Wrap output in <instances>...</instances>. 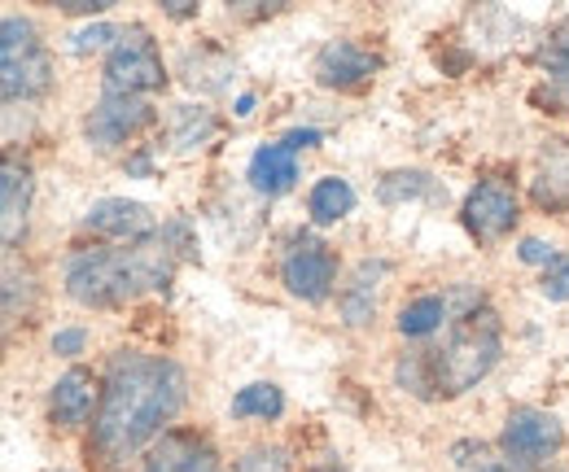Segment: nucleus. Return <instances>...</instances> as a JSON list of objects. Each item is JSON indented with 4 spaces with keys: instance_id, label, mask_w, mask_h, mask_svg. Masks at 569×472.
Wrapping results in <instances>:
<instances>
[{
    "instance_id": "6ab92c4d",
    "label": "nucleus",
    "mask_w": 569,
    "mask_h": 472,
    "mask_svg": "<svg viewBox=\"0 0 569 472\" xmlns=\"http://www.w3.org/2000/svg\"><path fill=\"white\" fill-rule=\"evenodd\" d=\"M214 128H219V123H214L211 110H202V106H180V110H176L171 140H176L180 153H193V149H202V144L211 140Z\"/></svg>"
},
{
    "instance_id": "1a4fd4ad",
    "label": "nucleus",
    "mask_w": 569,
    "mask_h": 472,
    "mask_svg": "<svg viewBox=\"0 0 569 472\" xmlns=\"http://www.w3.org/2000/svg\"><path fill=\"white\" fill-rule=\"evenodd\" d=\"M83 232H92L101 241H114V245H141L149 237H158V223H153L149 205L128 202V198H106V202L88 210Z\"/></svg>"
},
{
    "instance_id": "f257e3e1",
    "label": "nucleus",
    "mask_w": 569,
    "mask_h": 472,
    "mask_svg": "<svg viewBox=\"0 0 569 472\" xmlns=\"http://www.w3.org/2000/svg\"><path fill=\"white\" fill-rule=\"evenodd\" d=\"M180 406H184L180 363H171L162 354H137V350L114 354L97 420H92L88 455H97L101 469L114 472L119 464H128Z\"/></svg>"
},
{
    "instance_id": "cd10ccee",
    "label": "nucleus",
    "mask_w": 569,
    "mask_h": 472,
    "mask_svg": "<svg viewBox=\"0 0 569 472\" xmlns=\"http://www.w3.org/2000/svg\"><path fill=\"white\" fill-rule=\"evenodd\" d=\"M517 254H521V263H543V268L557 259V250H552V245H543V241H535V237H526Z\"/></svg>"
},
{
    "instance_id": "9d476101",
    "label": "nucleus",
    "mask_w": 569,
    "mask_h": 472,
    "mask_svg": "<svg viewBox=\"0 0 569 472\" xmlns=\"http://www.w3.org/2000/svg\"><path fill=\"white\" fill-rule=\"evenodd\" d=\"M149 123H153V110L144 106L141 97H106L88 114L83 132H88V140L97 149H114V144H123V140H132L137 132H144Z\"/></svg>"
},
{
    "instance_id": "0eeeda50",
    "label": "nucleus",
    "mask_w": 569,
    "mask_h": 472,
    "mask_svg": "<svg viewBox=\"0 0 569 472\" xmlns=\"http://www.w3.org/2000/svg\"><path fill=\"white\" fill-rule=\"evenodd\" d=\"M281 280L293 298H302V302H325L329 289H333V280H338V259H333V250H329L325 241L302 237V241H293V250L284 254Z\"/></svg>"
},
{
    "instance_id": "a878e982",
    "label": "nucleus",
    "mask_w": 569,
    "mask_h": 472,
    "mask_svg": "<svg viewBox=\"0 0 569 472\" xmlns=\"http://www.w3.org/2000/svg\"><path fill=\"white\" fill-rule=\"evenodd\" d=\"M539 289H543V298H548V302H569V259L566 254H557V259L543 268Z\"/></svg>"
},
{
    "instance_id": "ddd939ff",
    "label": "nucleus",
    "mask_w": 569,
    "mask_h": 472,
    "mask_svg": "<svg viewBox=\"0 0 569 472\" xmlns=\"http://www.w3.org/2000/svg\"><path fill=\"white\" fill-rule=\"evenodd\" d=\"M27 210H31V171L18 162L0 167V241L4 250L18 245L22 228H27Z\"/></svg>"
},
{
    "instance_id": "b1692460",
    "label": "nucleus",
    "mask_w": 569,
    "mask_h": 472,
    "mask_svg": "<svg viewBox=\"0 0 569 472\" xmlns=\"http://www.w3.org/2000/svg\"><path fill=\"white\" fill-rule=\"evenodd\" d=\"M451 455H456V469L460 472H508V464L496 460V451L487 442H460Z\"/></svg>"
},
{
    "instance_id": "423d86ee",
    "label": "nucleus",
    "mask_w": 569,
    "mask_h": 472,
    "mask_svg": "<svg viewBox=\"0 0 569 472\" xmlns=\"http://www.w3.org/2000/svg\"><path fill=\"white\" fill-rule=\"evenodd\" d=\"M162 79L167 70H162V53L153 36L144 27H128L106 58V97H141V92L162 88Z\"/></svg>"
},
{
    "instance_id": "9b49d317",
    "label": "nucleus",
    "mask_w": 569,
    "mask_h": 472,
    "mask_svg": "<svg viewBox=\"0 0 569 472\" xmlns=\"http://www.w3.org/2000/svg\"><path fill=\"white\" fill-rule=\"evenodd\" d=\"M144 472H223L214 446L193 429H171L144 455Z\"/></svg>"
},
{
    "instance_id": "bb28decb",
    "label": "nucleus",
    "mask_w": 569,
    "mask_h": 472,
    "mask_svg": "<svg viewBox=\"0 0 569 472\" xmlns=\"http://www.w3.org/2000/svg\"><path fill=\"white\" fill-rule=\"evenodd\" d=\"M119 36H123V31H114V27H106V22H97V27H88V31H79V36H74V53H88V49H101V44H110V49H114V44H119Z\"/></svg>"
},
{
    "instance_id": "393cba45",
    "label": "nucleus",
    "mask_w": 569,
    "mask_h": 472,
    "mask_svg": "<svg viewBox=\"0 0 569 472\" xmlns=\"http://www.w3.org/2000/svg\"><path fill=\"white\" fill-rule=\"evenodd\" d=\"M232 472H289V451L284 446H254L237 460Z\"/></svg>"
},
{
    "instance_id": "6e6552de",
    "label": "nucleus",
    "mask_w": 569,
    "mask_h": 472,
    "mask_svg": "<svg viewBox=\"0 0 569 472\" xmlns=\"http://www.w3.org/2000/svg\"><path fill=\"white\" fill-rule=\"evenodd\" d=\"M517 223V193L508 180H478L473 193L465 198V228L478 241H499Z\"/></svg>"
},
{
    "instance_id": "f8f14e48",
    "label": "nucleus",
    "mask_w": 569,
    "mask_h": 472,
    "mask_svg": "<svg viewBox=\"0 0 569 472\" xmlns=\"http://www.w3.org/2000/svg\"><path fill=\"white\" fill-rule=\"evenodd\" d=\"M377 67H381V58L368 53L356 40H329V44L320 49V58H316V79H320L325 88L351 92L359 83H368V79L377 74Z\"/></svg>"
},
{
    "instance_id": "7c9ffc66",
    "label": "nucleus",
    "mask_w": 569,
    "mask_h": 472,
    "mask_svg": "<svg viewBox=\"0 0 569 472\" xmlns=\"http://www.w3.org/2000/svg\"><path fill=\"white\" fill-rule=\"evenodd\" d=\"M62 9L67 13H106L110 0H62Z\"/></svg>"
},
{
    "instance_id": "4468645a",
    "label": "nucleus",
    "mask_w": 569,
    "mask_h": 472,
    "mask_svg": "<svg viewBox=\"0 0 569 472\" xmlns=\"http://www.w3.org/2000/svg\"><path fill=\"white\" fill-rule=\"evenodd\" d=\"M101 399V390H97V376L88 372V368H71L58 385H53V399H49V415H53V424H62V429H74V424H83L88 415H92V406Z\"/></svg>"
},
{
    "instance_id": "f03ea898",
    "label": "nucleus",
    "mask_w": 569,
    "mask_h": 472,
    "mask_svg": "<svg viewBox=\"0 0 569 472\" xmlns=\"http://www.w3.org/2000/svg\"><path fill=\"white\" fill-rule=\"evenodd\" d=\"M503 324L491 307H469L442 350H412L399 359V385L417 399H456L499 363Z\"/></svg>"
},
{
    "instance_id": "a211bd4d",
    "label": "nucleus",
    "mask_w": 569,
    "mask_h": 472,
    "mask_svg": "<svg viewBox=\"0 0 569 472\" xmlns=\"http://www.w3.org/2000/svg\"><path fill=\"white\" fill-rule=\"evenodd\" d=\"M307 210H311L316 223H338V219H347V214L356 210V189H351L347 180H338V175H325V180L311 189Z\"/></svg>"
},
{
    "instance_id": "4be33fe9",
    "label": "nucleus",
    "mask_w": 569,
    "mask_h": 472,
    "mask_svg": "<svg viewBox=\"0 0 569 472\" xmlns=\"http://www.w3.org/2000/svg\"><path fill=\"white\" fill-rule=\"evenodd\" d=\"M284 411V394L272 381H254L246 390H237L232 399V415H254V420H277Z\"/></svg>"
},
{
    "instance_id": "20e7f679",
    "label": "nucleus",
    "mask_w": 569,
    "mask_h": 472,
    "mask_svg": "<svg viewBox=\"0 0 569 472\" xmlns=\"http://www.w3.org/2000/svg\"><path fill=\"white\" fill-rule=\"evenodd\" d=\"M53 83V62L40 44V31L31 18L9 13L0 22V92L4 101H31L49 92Z\"/></svg>"
},
{
    "instance_id": "7ed1b4c3",
    "label": "nucleus",
    "mask_w": 569,
    "mask_h": 472,
    "mask_svg": "<svg viewBox=\"0 0 569 472\" xmlns=\"http://www.w3.org/2000/svg\"><path fill=\"white\" fill-rule=\"evenodd\" d=\"M176 259L162 228L132 250H79L67 263V293L79 307H123L144 289H167Z\"/></svg>"
},
{
    "instance_id": "c756f323",
    "label": "nucleus",
    "mask_w": 569,
    "mask_h": 472,
    "mask_svg": "<svg viewBox=\"0 0 569 472\" xmlns=\"http://www.w3.org/2000/svg\"><path fill=\"white\" fill-rule=\"evenodd\" d=\"M281 144L298 153V149H311V144H320V132H316V128H298V132L281 135Z\"/></svg>"
},
{
    "instance_id": "f3484780",
    "label": "nucleus",
    "mask_w": 569,
    "mask_h": 472,
    "mask_svg": "<svg viewBox=\"0 0 569 472\" xmlns=\"http://www.w3.org/2000/svg\"><path fill=\"white\" fill-rule=\"evenodd\" d=\"M535 202L548 210H566L569 205V140H552L543 149V167L535 180Z\"/></svg>"
},
{
    "instance_id": "2eb2a0df",
    "label": "nucleus",
    "mask_w": 569,
    "mask_h": 472,
    "mask_svg": "<svg viewBox=\"0 0 569 472\" xmlns=\"http://www.w3.org/2000/svg\"><path fill=\"white\" fill-rule=\"evenodd\" d=\"M293 180H298V153H293V149H284L281 140L254 149V158H250V184H254L259 193H268V198L289 193Z\"/></svg>"
},
{
    "instance_id": "2f4dec72",
    "label": "nucleus",
    "mask_w": 569,
    "mask_h": 472,
    "mask_svg": "<svg viewBox=\"0 0 569 472\" xmlns=\"http://www.w3.org/2000/svg\"><path fill=\"white\" fill-rule=\"evenodd\" d=\"M167 13H171V18H193L198 4H193V0H167Z\"/></svg>"
},
{
    "instance_id": "dca6fc26",
    "label": "nucleus",
    "mask_w": 569,
    "mask_h": 472,
    "mask_svg": "<svg viewBox=\"0 0 569 472\" xmlns=\"http://www.w3.org/2000/svg\"><path fill=\"white\" fill-rule=\"evenodd\" d=\"M381 275H386V263L377 259H368V263H359L356 275H351V284L342 289V298H338V307H342V320L359 329V324H368L372 320V311H377V293H381Z\"/></svg>"
},
{
    "instance_id": "39448f33",
    "label": "nucleus",
    "mask_w": 569,
    "mask_h": 472,
    "mask_svg": "<svg viewBox=\"0 0 569 472\" xmlns=\"http://www.w3.org/2000/svg\"><path fill=\"white\" fill-rule=\"evenodd\" d=\"M499 446H503L508 472H535V469H543V464L566 446V429H561V420H557L552 411H543V406H517V411L508 415V424H503Z\"/></svg>"
},
{
    "instance_id": "412c9836",
    "label": "nucleus",
    "mask_w": 569,
    "mask_h": 472,
    "mask_svg": "<svg viewBox=\"0 0 569 472\" xmlns=\"http://www.w3.org/2000/svg\"><path fill=\"white\" fill-rule=\"evenodd\" d=\"M377 198L390 205L421 202V198H438V184H433V175H426V171H390V175L381 180Z\"/></svg>"
},
{
    "instance_id": "c85d7f7f",
    "label": "nucleus",
    "mask_w": 569,
    "mask_h": 472,
    "mask_svg": "<svg viewBox=\"0 0 569 472\" xmlns=\"http://www.w3.org/2000/svg\"><path fill=\"white\" fill-rule=\"evenodd\" d=\"M83 329H62V333H58V338H53V350H58V354H79V350H83Z\"/></svg>"
},
{
    "instance_id": "5701e85b",
    "label": "nucleus",
    "mask_w": 569,
    "mask_h": 472,
    "mask_svg": "<svg viewBox=\"0 0 569 472\" xmlns=\"http://www.w3.org/2000/svg\"><path fill=\"white\" fill-rule=\"evenodd\" d=\"M543 70L557 79V83H569V18H561L552 31H548V44L539 53Z\"/></svg>"
},
{
    "instance_id": "473e14b6",
    "label": "nucleus",
    "mask_w": 569,
    "mask_h": 472,
    "mask_svg": "<svg viewBox=\"0 0 569 472\" xmlns=\"http://www.w3.org/2000/svg\"><path fill=\"white\" fill-rule=\"evenodd\" d=\"M237 114H241V119H246V114H254V97H250V92H246V97H237Z\"/></svg>"
},
{
    "instance_id": "aec40b11",
    "label": "nucleus",
    "mask_w": 569,
    "mask_h": 472,
    "mask_svg": "<svg viewBox=\"0 0 569 472\" xmlns=\"http://www.w3.org/2000/svg\"><path fill=\"white\" fill-rule=\"evenodd\" d=\"M442 320H447V298L426 293V298H417V302H408V307L399 311V333H403V338H429Z\"/></svg>"
}]
</instances>
